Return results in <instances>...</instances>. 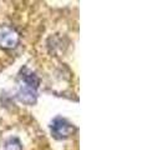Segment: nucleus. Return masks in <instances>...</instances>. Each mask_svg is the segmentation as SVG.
<instances>
[{"label":"nucleus","mask_w":142,"mask_h":150,"mask_svg":"<svg viewBox=\"0 0 142 150\" xmlns=\"http://www.w3.org/2000/svg\"><path fill=\"white\" fill-rule=\"evenodd\" d=\"M20 43L19 31L10 25H0V48L4 50L15 49Z\"/></svg>","instance_id":"f03ea898"},{"label":"nucleus","mask_w":142,"mask_h":150,"mask_svg":"<svg viewBox=\"0 0 142 150\" xmlns=\"http://www.w3.org/2000/svg\"><path fill=\"white\" fill-rule=\"evenodd\" d=\"M50 129H51V133L56 139H66L71 137L74 133H75V126L74 124H71L69 120H66L64 118H55L53 120V123L50 125Z\"/></svg>","instance_id":"7ed1b4c3"},{"label":"nucleus","mask_w":142,"mask_h":150,"mask_svg":"<svg viewBox=\"0 0 142 150\" xmlns=\"http://www.w3.org/2000/svg\"><path fill=\"white\" fill-rule=\"evenodd\" d=\"M0 150H22V144L18 138L10 137L1 143Z\"/></svg>","instance_id":"20e7f679"},{"label":"nucleus","mask_w":142,"mask_h":150,"mask_svg":"<svg viewBox=\"0 0 142 150\" xmlns=\"http://www.w3.org/2000/svg\"><path fill=\"white\" fill-rule=\"evenodd\" d=\"M37 86H39L37 76L32 71L24 69V71L20 75V80H19L18 99L22 104L34 105L37 99Z\"/></svg>","instance_id":"f257e3e1"}]
</instances>
